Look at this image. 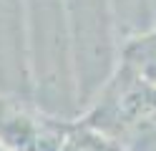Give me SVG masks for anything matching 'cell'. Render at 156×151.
Masks as SVG:
<instances>
[{
  "label": "cell",
  "instance_id": "2",
  "mask_svg": "<svg viewBox=\"0 0 156 151\" xmlns=\"http://www.w3.org/2000/svg\"><path fill=\"white\" fill-rule=\"evenodd\" d=\"M0 151H5V149H3V146H0Z\"/></svg>",
  "mask_w": 156,
  "mask_h": 151
},
{
  "label": "cell",
  "instance_id": "1",
  "mask_svg": "<svg viewBox=\"0 0 156 151\" xmlns=\"http://www.w3.org/2000/svg\"><path fill=\"white\" fill-rule=\"evenodd\" d=\"M61 151H119L113 144H108L106 138L88 134V131H73V134L63 136Z\"/></svg>",
  "mask_w": 156,
  "mask_h": 151
}]
</instances>
